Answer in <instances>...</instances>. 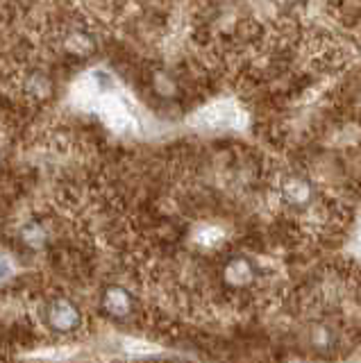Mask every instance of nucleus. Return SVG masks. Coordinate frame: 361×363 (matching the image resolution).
<instances>
[{
  "instance_id": "1",
  "label": "nucleus",
  "mask_w": 361,
  "mask_h": 363,
  "mask_svg": "<svg viewBox=\"0 0 361 363\" xmlns=\"http://www.w3.org/2000/svg\"><path fill=\"white\" fill-rule=\"evenodd\" d=\"M198 123L205 125V128L218 130V128H232L236 123V109L230 102H216V105L207 107L205 111H200Z\"/></svg>"
},
{
  "instance_id": "2",
  "label": "nucleus",
  "mask_w": 361,
  "mask_h": 363,
  "mask_svg": "<svg viewBox=\"0 0 361 363\" xmlns=\"http://www.w3.org/2000/svg\"><path fill=\"white\" fill-rule=\"evenodd\" d=\"M75 309L71 304L66 302H60L57 306H55V313H52V323L57 329H71L75 325Z\"/></svg>"
},
{
  "instance_id": "3",
  "label": "nucleus",
  "mask_w": 361,
  "mask_h": 363,
  "mask_svg": "<svg viewBox=\"0 0 361 363\" xmlns=\"http://www.w3.org/2000/svg\"><path fill=\"white\" fill-rule=\"evenodd\" d=\"M107 304H109V309H111V311H116V313H126V311H128V298H126V295H123L121 291L109 293Z\"/></svg>"
},
{
  "instance_id": "4",
  "label": "nucleus",
  "mask_w": 361,
  "mask_h": 363,
  "mask_svg": "<svg viewBox=\"0 0 361 363\" xmlns=\"http://www.w3.org/2000/svg\"><path fill=\"white\" fill-rule=\"evenodd\" d=\"M9 275H12V264L5 261V259H0V279H5Z\"/></svg>"
},
{
  "instance_id": "5",
  "label": "nucleus",
  "mask_w": 361,
  "mask_h": 363,
  "mask_svg": "<svg viewBox=\"0 0 361 363\" xmlns=\"http://www.w3.org/2000/svg\"><path fill=\"white\" fill-rule=\"evenodd\" d=\"M282 3H296V0H282Z\"/></svg>"
}]
</instances>
